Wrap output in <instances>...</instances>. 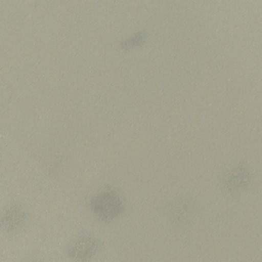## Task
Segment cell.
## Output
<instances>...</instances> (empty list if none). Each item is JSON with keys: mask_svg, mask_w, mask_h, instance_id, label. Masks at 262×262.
<instances>
[{"mask_svg": "<svg viewBox=\"0 0 262 262\" xmlns=\"http://www.w3.org/2000/svg\"><path fill=\"white\" fill-rule=\"evenodd\" d=\"M26 219L27 213L25 208L19 204H12L3 213L2 227L6 231H14L25 223Z\"/></svg>", "mask_w": 262, "mask_h": 262, "instance_id": "obj_3", "label": "cell"}, {"mask_svg": "<svg viewBox=\"0 0 262 262\" xmlns=\"http://www.w3.org/2000/svg\"><path fill=\"white\" fill-rule=\"evenodd\" d=\"M89 208L96 218L108 222L123 213L124 203L118 192L113 189H104L91 199Z\"/></svg>", "mask_w": 262, "mask_h": 262, "instance_id": "obj_1", "label": "cell"}, {"mask_svg": "<svg viewBox=\"0 0 262 262\" xmlns=\"http://www.w3.org/2000/svg\"><path fill=\"white\" fill-rule=\"evenodd\" d=\"M250 181V174L244 167H236L229 170L223 177L225 187L230 191L245 189Z\"/></svg>", "mask_w": 262, "mask_h": 262, "instance_id": "obj_4", "label": "cell"}, {"mask_svg": "<svg viewBox=\"0 0 262 262\" xmlns=\"http://www.w3.org/2000/svg\"><path fill=\"white\" fill-rule=\"evenodd\" d=\"M145 39H146L145 33L140 32V33H137L136 35H134L132 38H129V39L123 41L121 43V47L129 49V48H132V47L141 45L145 41Z\"/></svg>", "mask_w": 262, "mask_h": 262, "instance_id": "obj_5", "label": "cell"}, {"mask_svg": "<svg viewBox=\"0 0 262 262\" xmlns=\"http://www.w3.org/2000/svg\"><path fill=\"white\" fill-rule=\"evenodd\" d=\"M101 243L92 235H81L76 237L68 247V254L76 260H90L98 254Z\"/></svg>", "mask_w": 262, "mask_h": 262, "instance_id": "obj_2", "label": "cell"}]
</instances>
